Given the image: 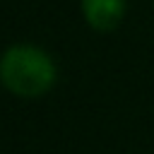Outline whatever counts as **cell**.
I'll return each instance as SVG.
<instances>
[{"instance_id": "cell-1", "label": "cell", "mask_w": 154, "mask_h": 154, "mask_svg": "<svg viewBox=\"0 0 154 154\" xmlns=\"http://www.w3.org/2000/svg\"><path fill=\"white\" fill-rule=\"evenodd\" d=\"M55 77L53 58L34 43H14L0 55V82L14 96H41L55 84Z\"/></svg>"}, {"instance_id": "cell-2", "label": "cell", "mask_w": 154, "mask_h": 154, "mask_svg": "<svg viewBox=\"0 0 154 154\" xmlns=\"http://www.w3.org/2000/svg\"><path fill=\"white\" fill-rule=\"evenodd\" d=\"M82 14L94 31H113L123 14L125 0H82Z\"/></svg>"}]
</instances>
